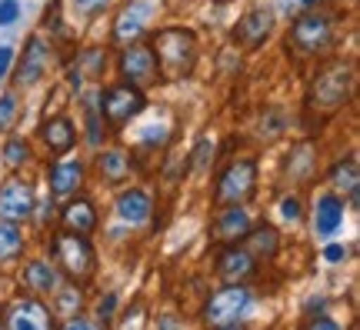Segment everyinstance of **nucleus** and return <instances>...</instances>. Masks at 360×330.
Segmentation results:
<instances>
[{"label":"nucleus","mask_w":360,"mask_h":330,"mask_svg":"<svg viewBox=\"0 0 360 330\" xmlns=\"http://www.w3.org/2000/svg\"><path fill=\"white\" fill-rule=\"evenodd\" d=\"M150 51L160 67V80H187L197 67V37L187 27H160L150 34Z\"/></svg>","instance_id":"nucleus-1"},{"label":"nucleus","mask_w":360,"mask_h":330,"mask_svg":"<svg viewBox=\"0 0 360 330\" xmlns=\"http://www.w3.org/2000/svg\"><path fill=\"white\" fill-rule=\"evenodd\" d=\"M51 254H53V267L60 270V277L77 284V287H87L94 274H97V250H94L87 234H70V230L53 234Z\"/></svg>","instance_id":"nucleus-2"},{"label":"nucleus","mask_w":360,"mask_h":330,"mask_svg":"<svg viewBox=\"0 0 360 330\" xmlns=\"http://www.w3.org/2000/svg\"><path fill=\"white\" fill-rule=\"evenodd\" d=\"M350 87H354V67H350L347 61L323 64L307 90V110L317 114L321 120L337 114V110L350 101Z\"/></svg>","instance_id":"nucleus-3"},{"label":"nucleus","mask_w":360,"mask_h":330,"mask_svg":"<svg viewBox=\"0 0 360 330\" xmlns=\"http://www.w3.org/2000/svg\"><path fill=\"white\" fill-rule=\"evenodd\" d=\"M330 44H334V13L317 11V7L304 11L287 30V51L300 61L321 57Z\"/></svg>","instance_id":"nucleus-4"},{"label":"nucleus","mask_w":360,"mask_h":330,"mask_svg":"<svg viewBox=\"0 0 360 330\" xmlns=\"http://www.w3.org/2000/svg\"><path fill=\"white\" fill-rule=\"evenodd\" d=\"M254 293L247 284H224L220 291H214L207 297V304L200 307V320H204L207 330L217 327H231L237 320L244 317V310L250 307Z\"/></svg>","instance_id":"nucleus-5"},{"label":"nucleus","mask_w":360,"mask_h":330,"mask_svg":"<svg viewBox=\"0 0 360 330\" xmlns=\"http://www.w3.org/2000/svg\"><path fill=\"white\" fill-rule=\"evenodd\" d=\"M254 193H257V160L237 157L217 174V184H214V203L217 207L247 203Z\"/></svg>","instance_id":"nucleus-6"},{"label":"nucleus","mask_w":360,"mask_h":330,"mask_svg":"<svg viewBox=\"0 0 360 330\" xmlns=\"http://www.w3.org/2000/svg\"><path fill=\"white\" fill-rule=\"evenodd\" d=\"M143 110H147V94L124 84V80L101 90V114H103V124L110 130L127 127L130 120L141 117Z\"/></svg>","instance_id":"nucleus-7"},{"label":"nucleus","mask_w":360,"mask_h":330,"mask_svg":"<svg viewBox=\"0 0 360 330\" xmlns=\"http://www.w3.org/2000/svg\"><path fill=\"white\" fill-rule=\"evenodd\" d=\"M117 74L124 84L137 90H147L160 84V67H157V57L150 51V44H141V40H134V44H124V51L117 57Z\"/></svg>","instance_id":"nucleus-8"},{"label":"nucleus","mask_w":360,"mask_h":330,"mask_svg":"<svg viewBox=\"0 0 360 330\" xmlns=\"http://www.w3.org/2000/svg\"><path fill=\"white\" fill-rule=\"evenodd\" d=\"M160 4H164V0H130V4H124V11L117 13V20H114L117 44H134V40H141L143 34L154 27L157 13H160Z\"/></svg>","instance_id":"nucleus-9"},{"label":"nucleus","mask_w":360,"mask_h":330,"mask_svg":"<svg viewBox=\"0 0 360 330\" xmlns=\"http://www.w3.org/2000/svg\"><path fill=\"white\" fill-rule=\"evenodd\" d=\"M37 210V193L34 184L27 177H7L0 184V220H11V224H27Z\"/></svg>","instance_id":"nucleus-10"},{"label":"nucleus","mask_w":360,"mask_h":330,"mask_svg":"<svg viewBox=\"0 0 360 330\" xmlns=\"http://www.w3.org/2000/svg\"><path fill=\"white\" fill-rule=\"evenodd\" d=\"M7 330H57V314L40 297H24L7 310Z\"/></svg>","instance_id":"nucleus-11"},{"label":"nucleus","mask_w":360,"mask_h":330,"mask_svg":"<svg viewBox=\"0 0 360 330\" xmlns=\"http://www.w3.org/2000/svg\"><path fill=\"white\" fill-rule=\"evenodd\" d=\"M51 51L53 47L40 37V34H34V37L27 40L20 67H17V87H34V84H40V80L47 77V70H51V57H53Z\"/></svg>","instance_id":"nucleus-12"},{"label":"nucleus","mask_w":360,"mask_h":330,"mask_svg":"<svg viewBox=\"0 0 360 330\" xmlns=\"http://www.w3.org/2000/svg\"><path fill=\"white\" fill-rule=\"evenodd\" d=\"M274 34V11L270 7H254L247 11L237 27H233V40L244 47V51H257L267 44V37Z\"/></svg>","instance_id":"nucleus-13"},{"label":"nucleus","mask_w":360,"mask_h":330,"mask_svg":"<svg viewBox=\"0 0 360 330\" xmlns=\"http://www.w3.org/2000/svg\"><path fill=\"white\" fill-rule=\"evenodd\" d=\"M84 180H87V167L84 160H53L47 167V187H51V197L53 201H67V197H74L80 193L84 187Z\"/></svg>","instance_id":"nucleus-14"},{"label":"nucleus","mask_w":360,"mask_h":330,"mask_svg":"<svg viewBox=\"0 0 360 330\" xmlns=\"http://www.w3.org/2000/svg\"><path fill=\"white\" fill-rule=\"evenodd\" d=\"M214 274H217L224 284H244V280H250L254 274H257V260L250 257L247 247H240V243H227V247L217 254Z\"/></svg>","instance_id":"nucleus-15"},{"label":"nucleus","mask_w":360,"mask_h":330,"mask_svg":"<svg viewBox=\"0 0 360 330\" xmlns=\"http://www.w3.org/2000/svg\"><path fill=\"white\" fill-rule=\"evenodd\" d=\"M60 224L64 230L70 234H94L97 224H101V214H97V203L84 197V193H74V197H67V203L60 207Z\"/></svg>","instance_id":"nucleus-16"},{"label":"nucleus","mask_w":360,"mask_h":330,"mask_svg":"<svg viewBox=\"0 0 360 330\" xmlns=\"http://www.w3.org/2000/svg\"><path fill=\"white\" fill-rule=\"evenodd\" d=\"M20 284L34 297H53V293L60 291L64 277H60V270L51 260H27L24 270H20Z\"/></svg>","instance_id":"nucleus-17"},{"label":"nucleus","mask_w":360,"mask_h":330,"mask_svg":"<svg viewBox=\"0 0 360 330\" xmlns=\"http://www.w3.org/2000/svg\"><path fill=\"white\" fill-rule=\"evenodd\" d=\"M40 140H44V147L51 153L64 157V153H70L74 144H77V124L67 114H53L40 124Z\"/></svg>","instance_id":"nucleus-18"},{"label":"nucleus","mask_w":360,"mask_h":330,"mask_svg":"<svg viewBox=\"0 0 360 330\" xmlns=\"http://www.w3.org/2000/svg\"><path fill=\"white\" fill-rule=\"evenodd\" d=\"M250 227H254V220L244 210V203H231V207H220L217 220H214V237L220 243H240Z\"/></svg>","instance_id":"nucleus-19"},{"label":"nucleus","mask_w":360,"mask_h":330,"mask_svg":"<svg viewBox=\"0 0 360 330\" xmlns=\"http://www.w3.org/2000/svg\"><path fill=\"white\" fill-rule=\"evenodd\" d=\"M344 210H347V203L344 197L334 191H327L317 197V207H314V234L317 237H334L337 227L344 224Z\"/></svg>","instance_id":"nucleus-20"},{"label":"nucleus","mask_w":360,"mask_h":330,"mask_svg":"<svg viewBox=\"0 0 360 330\" xmlns=\"http://www.w3.org/2000/svg\"><path fill=\"white\" fill-rule=\"evenodd\" d=\"M114 207H117V217H120L124 224H130V227H141V224H147V220L154 217V201H150V193L143 191V187L124 191L117 197Z\"/></svg>","instance_id":"nucleus-21"},{"label":"nucleus","mask_w":360,"mask_h":330,"mask_svg":"<svg viewBox=\"0 0 360 330\" xmlns=\"http://www.w3.org/2000/svg\"><path fill=\"white\" fill-rule=\"evenodd\" d=\"M240 243H247V250H250V257H254L257 264H270V260H277V254H281V234H277V227L267 224V220H264V224H254Z\"/></svg>","instance_id":"nucleus-22"},{"label":"nucleus","mask_w":360,"mask_h":330,"mask_svg":"<svg viewBox=\"0 0 360 330\" xmlns=\"http://www.w3.org/2000/svg\"><path fill=\"white\" fill-rule=\"evenodd\" d=\"M130 170H134V160H130L127 151H120V147H107V151L97 153V174L107 187H117V184H124L130 177Z\"/></svg>","instance_id":"nucleus-23"},{"label":"nucleus","mask_w":360,"mask_h":330,"mask_svg":"<svg viewBox=\"0 0 360 330\" xmlns=\"http://www.w3.org/2000/svg\"><path fill=\"white\" fill-rule=\"evenodd\" d=\"M330 187L334 193H347L350 197V207L360 203V164L357 157H340L334 167H330Z\"/></svg>","instance_id":"nucleus-24"},{"label":"nucleus","mask_w":360,"mask_h":330,"mask_svg":"<svg viewBox=\"0 0 360 330\" xmlns=\"http://www.w3.org/2000/svg\"><path fill=\"white\" fill-rule=\"evenodd\" d=\"M314 170H317V147L314 144H297L290 157H287V177L307 180Z\"/></svg>","instance_id":"nucleus-25"},{"label":"nucleus","mask_w":360,"mask_h":330,"mask_svg":"<svg viewBox=\"0 0 360 330\" xmlns=\"http://www.w3.org/2000/svg\"><path fill=\"white\" fill-rule=\"evenodd\" d=\"M84 117H87V144L90 147H101L103 137H107V124H103V114H101V90L84 101Z\"/></svg>","instance_id":"nucleus-26"},{"label":"nucleus","mask_w":360,"mask_h":330,"mask_svg":"<svg viewBox=\"0 0 360 330\" xmlns=\"http://www.w3.org/2000/svg\"><path fill=\"white\" fill-rule=\"evenodd\" d=\"M0 160L11 167V170H20V167H27L34 160V147H30L24 137L11 134V137L4 140V147H0Z\"/></svg>","instance_id":"nucleus-27"},{"label":"nucleus","mask_w":360,"mask_h":330,"mask_svg":"<svg viewBox=\"0 0 360 330\" xmlns=\"http://www.w3.org/2000/svg\"><path fill=\"white\" fill-rule=\"evenodd\" d=\"M20 254H24V230H20V224L0 220V264L17 260Z\"/></svg>","instance_id":"nucleus-28"},{"label":"nucleus","mask_w":360,"mask_h":330,"mask_svg":"<svg viewBox=\"0 0 360 330\" xmlns=\"http://www.w3.org/2000/svg\"><path fill=\"white\" fill-rule=\"evenodd\" d=\"M80 70V77H101L103 70H107V51H101V47H87V51L77 53V64H74Z\"/></svg>","instance_id":"nucleus-29"},{"label":"nucleus","mask_w":360,"mask_h":330,"mask_svg":"<svg viewBox=\"0 0 360 330\" xmlns=\"http://www.w3.org/2000/svg\"><path fill=\"white\" fill-rule=\"evenodd\" d=\"M53 297H57V310H53V314L77 317V310H80V287H77V284H70V287H64V284H60V291L53 293Z\"/></svg>","instance_id":"nucleus-30"},{"label":"nucleus","mask_w":360,"mask_h":330,"mask_svg":"<svg viewBox=\"0 0 360 330\" xmlns=\"http://www.w3.org/2000/svg\"><path fill=\"white\" fill-rule=\"evenodd\" d=\"M214 151H217V147H214V140H210V137H200V140H197V147L191 151V160H187V167H193V170H204V167L214 160Z\"/></svg>","instance_id":"nucleus-31"},{"label":"nucleus","mask_w":360,"mask_h":330,"mask_svg":"<svg viewBox=\"0 0 360 330\" xmlns=\"http://www.w3.org/2000/svg\"><path fill=\"white\" fill-rule=\"evenodd\" d=\"M17 110H20V103H17V94H4L0 97V130H7L17 120Z\"/></svg>","instance_id":"nucleus-32"},{"label":"nucleus","mask_w":360,"mask_h":330,"mask_svg":"<svg viewBox=\"0 0 360 330\" xmlns=\"http://www.w3.org/2000/svg\"><path fill=\"white\" fill-rule=\"evenodd\" d=\"M281 217L287 220V224H300V220H304V203H300L297 193H290V197H283L281 201Z\"/></svg>","instance_id":"nucleus-33"},{"label":"nucleus","mask_w":360,"mask_h":330,"mask_svg":"<svg viewBox=\"0 0 360 330\" xmlns=\"http://www.w3.org/2000/svg\"><path fill=\"white\" fill-rule=\"evenodd\" d=\"M114 310H117V293H107V297H101V300H97L94 317H97V324H101V327H107V324L114 320Z\"/></svg>","instance_id":"nucleus-34"},{"label":"nucleus","mask_w":360,"mask_h":330,"mask_svg":"<svg viewBox=\"0 0 360 330\" xmlns=\"http://www.w3.org/2000/svg\"><path fill=\"white\" fill-rule=\"evenodd\" d=\"M143 314H147V310H143V304L137 300V304H134V307L127 310V314L120 317V330H141V327H143V320H147Z\"/></svg>","instance_id":"nucleus-35"},{"label":"nucleus","mask_w":360,"mask_h":330,"mask_svg":"<svg viewBox=\"0 0 360 330\" xmlns=\"http://www.w3.org/2000/svg\"><path fill=\"white\" fill-rule=\"evenodd\" d=\"M300 330H347L344 324H337L334 317H327V314H317V317H307V324Z\"/></svg>","instance_id":"nucleus-36"},{"label":"nucleus","mask_w":360,"mask_h":330,"mask_svg":"<svg viewBox=\"0 0 360 330\" xmlns=\"http://www.w3.org/2000/svg\"><path fill=\"white\" fill-rule=\"evenodd\" d=\"M17 17H20V4L17 0H0V27L17 24Z\"/></svg>","instance_id":"nucleus-37"},{"label":"nucleus","mask_w":360,"mask_h":330,"mask_svg":"<svg viewBox=\"0 0 360 330\" xmlns=\"http://www.w3.org/2000/svg\"><path fill=\"white\" fill-rule=\"evenodd\" d=\"M74 7H77L80 13H87V17H94V13H101L103 7H110V0H70Z\"/></svg>","instance_id":"nucleus-38"},{"label":"nucleus","mask_w":360,"mask_h":330,"mask_svg":"<svg viewBox=\"0 0 360 330\" xmlns=\"http://www.w3.org/2000/svg\"><path fill=\"white\" fill-rule=\"evenodd\" d=\"M157 330H187V324L177 314H164V317H157Z\"/></svg>","instance_id":"nucleus-39"},{"label":"nucleus","mask_w":360,"mask_h":330,"mask_svg":"<svg viewBox=\"0 0 360 330\" xmlns=\"http://www.w3.org/2000/svg\"><path fill=\"white\" fill-rule=\"evenodd\" d=\"M64 330H103L97 320H87V317H70L64 324Z\"/></svg>","instance_id":"nucleus-40"},{"label":"nucleus","mask_w":360,"mask_h":330,"mask_svg":"<svg viewBox=\"0 0 360 330\" xmlns=\"http://www.w3.org/2000/svg\"><path fill=\"white\" fill-rule=\"evenodd\" d=\"M11 67H13V47H0V80L11 74Z\"/></svg>","instance_id":"nucleus-41"},{"label":"nucleus","mask_w":360,"mask_h":330,"mask_svg":"<svg viewBox=\"0 0 360 330\" xmlns=\"http://www.w3.org/2000/svg\"><path fill=\"white\" fill-rule=\"evenodd\" d=\"M344 257H347V247H340V243H330V247L323 250V260H330V264L344 260Z\"/></svg>","instance_id":"nucleus-42"},{"label":"nucleus","mask_w":360,"mask_h":330,"mask_svg":"<svg viewBox=\"0 0 360 330\" xmlns=\"http://www.w3.org/2000/svg\"><path fill=\"white\" fill-rule=\"evenodd\" d=\"M287 4H294V7H304V11H310V7H321L323 0H287Z\"/></svg>","instance_id":"nucleus-43"},{"label":"nucleus","mask_w":360,"mask_h":330,"mask_svg":"<svg viewBox=\"0 0 360 330\" xmlns=\"http://www.w3.org/2000/svg\"><path fill=\"white\" fill-rule=\"evenodd\" d=\"M217 330H244L240 324H231V327H217Z\"/></svg>","instance_id":"nucleus-44"},{"label":"nucleus","mask_w":360,"mask_h":330,"mask_svg":"<svg viewBox=\"0 0 360 330\" xmlns=\"http://www.w3.org/2000/svg\"><path fill=\"white\" fill-rule=\"evenodd\" d=\"M0 330H7V324H4V317H0Z\"/></svg>","instance_id":"nucleus-45"},{"label":"nucleus","mask_w":360,"mask_h":330,"mask_svg":"<svg viewBox=\"0 0 360 330\" xmlns=\"http://www.w3.org/2000/svg\"><path fill=\"white\" fill-rule=\"evenodd\" d=\"M217 4H227V0H217Z\"/></svg>","instance_id":"nucleus-46"}]
</instances>
